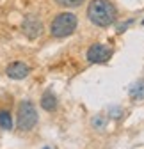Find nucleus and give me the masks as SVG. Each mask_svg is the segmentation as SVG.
<instances>
[{"mask_svg": "<svg viewBox=\"0 0 144 149\" xmlns=\"http://www.w3.org/2000/svg\"><path fill=\"white\" fill-rule=\"evenodd\" d=\"M0 128L7 130V132L13 128V117L7 110H0Z\"/></svg>", "mask_w": 144, "mask_h": 149, "instance_id": "obj_9", "label": "nucleus"}, {"mask_svg": "<svg viewBox=\"0 0 144 149\" xmlns=\"http://www.w3.org/2000/svg\"><path fill=\"white\" fill-rule=\"evenodd\" d=\"M130 98L132 100H142L144 98V80H139L130 87Z\"/></svg>", "mask_w": 144, "mask_h": 149, "instance_id": "obj_8", "label": "nucleus"}, {"mask_svg": "<svg viewBox=\"0 0 144 149\" xmlns=\"http://www.w3.org/2000/svg\"><path fill=\"white\" fill-rule=\"evenodd\" d=\"M22 32L29 37V39H38L43 34V23L39 22L38 16L34 14H27L22 22Z\"/></svg>", "mask_w": 144, "mask_h": 149, "instance_id": "obj_4", "label": "nucleus"}, {"mask_svg": "<svg viewBox=\"0 0 144 149\" xmlns=\"http://www.w3.org/2000/svg\"><path fill=\"white\" fill-rule=\"evenodd\" d=\"M38 124V110L32 105V101L25 100L18 107V116H16V126L22 132H30Z\"/></svg>", "mask_w": 144, "mask_h": 149, "instance_id": "obj_3", "label": "nucleus"}, {"mask_svg": "<svg viewBox=\"0 0 144 149\" xmlns=\"http://www.w3.org/2000/svg\"><path fill=\"white\" fill-rule=\"evenodd\" d=\"M87 18L96 27H109L116 22L117 11L110 0H93L87 7Z\"/></svg>", "mask_w": 144, "mask_h": 149, "instance_id": "obj_1", "label": "nucleus"}, {"mask_svg": "<svg viewBox=\"0 0 144 149\" xmlns=\"http://www.w3.org/2000/svg\"><path fill=\"white\" fill-rule=\"evenodd\" d=\"M41 107L46 112L57 110V98H55V94H53L52 91H45L43 92V96H41Z\"/></svg>", "mask_w": 144, "mask_h": 149, "instance_id": "obj_7", "label": "nucleus"}, {"mask_svg": "<svg viewBox=\"0 0 144 149\" xmlns=\"http://www.w3.org/2000/svg\"><path fill=\"white\" fill-rule=\"evenodd\" d=\"M77 16L73 13H61L55 16V20L50 25V34L53 37H68L75 32L77 29Z\"/></svg>", "mask_w": 144, "mask_h": 149, "instance_id": "obj_2", "label": "nucleus"}, {"mask_svg": "<svg viewBox=\"0 0 144 149\" xmlns=\"http://www.w3.org/2000/svg\"><path fill=\"white\" fill-rule=\"evenodd\" d=\"M109 114H110V117L117 119V117H121V116H123V110H121V108H117V107H110V108H109Z\"/></svg>", "mask_w": 144, "mask_h": 149, "instance_id": "obj_11", "label": "nucleus"}, {"mask_svg": "<svg viewBox=\"0 0 144 149\" xmlns=\"http://www.w3.org/2000/svg\"><path fill=\"white\" fill-rule=\"evenodd\" d=\"M29 73H30V68L25 62H22V61L11 62L6 68V74H7L9 78H13V80H23V78L29 77Z\"/></svg>", "mask_w": 144, "mask_h": 149, "instance_id": "obj_6", "label": "nucleus"}, {"mask_svg": "<svg viewBox=\"0 0 144 149\" xmlns=\"http://www.w3.org/2000/svg\"><path fill=\"white\" fill-rule=\"evenodd\" d=\"M59 6H64V7H78L84 0H55Z\"/></svg>", "mask_w": 144, "mask_h": 149, "instance_id": "obj_10", "label": "nucleus"}, {"mask_svg": "<svg viewBox=\"0 0 144 149\" xmlns=\"http://www.w3.org/2000/svg\"><path fill=\"white\" fill-rule=\"evenodd\" d=\"M93 126H94V128H98V130H101V128L105 126V119H103L101 116L94 117V119H93Z\"/></svg>", "mask_w": 144, "mask_h": 149, "instance_id": "obj_12", "label": "nucleus"}, {"mask_svg": "<svg viewBox=\"0 0 144 149\" xmlns=\"http://www.w3.org/2000/svg\"><path fill=\"white\" fill-rule=\"evenodd\" d=\"M142 25H144V20H142Z\"/></svg>", "mask_w": 144, "mask_h": 149, "instance_id": "obj_13", "label": "nucleus"}, {"mask_svg": "<svg viewBox=\"0 0 144 149\" xmlns=\"http://www.w3.org/2000/svg\"><path fill=\"white\" fill-rule=\"evenodd\" d=\"M110 57H112V50L107 45H101V43H96L87 50V61L91 64H103Z\"/></svg>", "mask_w": 144, "mask_h": 149, "instance_id": "obj_5", "label": "nucleus"}, {"mask_svg": "<svg viewBox=\"0 0 144 149\" xmlns=\"http://www.w3.org/2000/svg\"><path fill=\"white\" fill-rule=\"evenodd\" d=\"M45 149H50V147H45Z\"/></svg>", "mask_w": 144, "mask_h": 149, "instance_id": "obj_14", "label": "nucleus"}]
</instances>
